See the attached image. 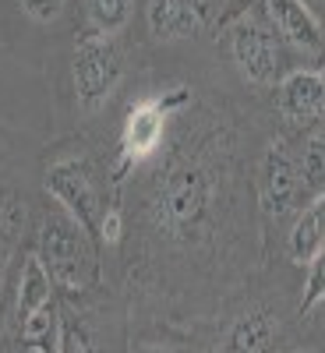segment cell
<instances>
[{
    "mask_svg": "<svg viewBox=\"0 0 325 353\" xmlns=\"http://www.w3.org/2000/svg\"><path fill=\"white\" fill-rule=\"evenodd\" d=\"M223 353H248V350H233V346H223Z\"/></svg>",
    "mask_w": 325,
    "mask_h": 353,
    "instance_id": "obj_23",
    "label": "cell"
},
{
    "mask_svg": "<svg viewBox=\"0 0 325 353\" xmlns=\"http://www.w3.org/2000/svg\"><path fill=\"white\" fill-rule=\"evenodd\" d=\"M273 336H276V321L269 311H248L233 321V329L226 332V343L223 346H233V350H248V353H269L273 346Z\"/></svg>",
    "mask_w": 325,
    "mask_h": 353,
    "instance_id": "obj_14",
    "label": "cell"
},
{
    "mask_svg": "<svg viewBox=\"0 0 325 353\" xmlns=\"http://www.w3.org/2000/svg\"><path fill=\"white\" fill-rule=\"evenodd\" d=\"M124 78V57L113 36H99V32H85L75 43L71 53V85H75V99L85 113L103 110L117 85Z\"/></svg>",
    "mask_w": 325,
    "mask_h": 353,
    "instance_id": "obj_3",
    "label": "cell"
},
{
    "mask_svg": "<svg viewBox=\"0 0 325 353\" xmlns=\"http://www.w3.org/2000/svg\"><path fill=\"white\" fill-rule=\"evenodd\" d=\"M297 163H301V188H308V194H322L325 191V121L311 128Z\"/></svg>",
    "mask_w": 325,
    "mask_h": 353,
    "instance_id": "obj_16",
    "label": "cell"
},
{
    "mask_svg": "<svg viewBox=\"0 0 325 353\" xmlns=\"http://www.w3.org/2000/svg\"><path fill=\"white\" fill-rule=\"evenodd\" d=\"M18 11L28 18V21H36V25H50L64 14L68 8V0H14Z\"/></svg>",
    "mask_w": 325,
    "mask_h": 353,
    "instance_id": "obj_19",
    "label": "cell"
},
{
    "mask_svg": "<svg viewBox=\"0 0 325 353\" xmlns=\"http://www.w3.org/2000/svg\"><path fill=\"white\" fill-rule=\"evenodd\" d=\"M297 194H301V163L293 159L286 138H273L258 163V201L265 216L273 219L290 216Z\"/></svg>",
    "mask_w": 325,
    "mask_h": 353,
    "instance_id": "obj_7",
    "label": "cell"
},
{
    "mask_svg": "<svg viewBox=\"0 0 325 353\" xmlns=\"http://www.w3.org/2000/svg\"><path fill=\"white\" fill-rule=\"evenodd\" d=\"M131 353H177V350H170V346H159V343H145V346H135Z\"/></svg>",
    "mask_w": 325,
    "mask_h": 353,
    "instance_id": "obj_22",
    "label": "cell"
},
{
    "mask_svg": "<svg viewBox=\"0 0 325 353\" xmlns=\"http://www.w3.org/2000/svg\"><path fill=\"white\" fill-rule=\"evenodd\" d=\"M276 106L293 128H315L325 121V71L301 68L283 74L276 85Z\"/></svg>",
    "mask_w": 325,
    "mask_h": 353,
    "instance_id": "obj_8",
    "label": "cell"
},
{
    "mask_svg": "<svg viewBox=\"0 0 325 353\" xmlns=\"http://www.w3.org/2000/svg\"><path fill=\"white\" fill-rule=\"evenodd\" d=\"M262 8L283 43L301 50L304 57H325V28L308 8V0H262Z\"/></svg>",
    "mask_w": 325,
    "mask_h": 353,
    "instance_id": "obj_9",
    "label": "cell"
},
{
    "mask_svg": "<svg viewBox=\"0 0 325 353\" xmlns=\"http://www.w3.org/2000/svg\"><path fill=\"white\" fill-rule=\"evenodd\" d=\"M96 237H99V244H106V248L121 244V237H124V212L117 209V205L103 209V216H99V226H96Z\"/></svg>",
    "mask_w": 325,
    "mask_h": 353,
    "instance_id": "obj_20",
    "label": "cell"
},
{
    "mask_svg": "<svg viewBox=\"0 0 325 353\" xmlns=\"http://www.w3.org/2000/svg\"><path fill=\"white\" fill-rule=\"evenodd\" d=\"M293 353H315V350H293Z\"/></svg>",
    "mask_w": 325,
    "mask_h": 353,
    "instance_id": "obj_24",
    "label": "cell"
},
{
    "mask_svg": "<svg viewBox=\"0 0 325 353\" xmlns=\"http://www.w3.org/2000/svg\"><path fill=\"white\" fill-rule=\"evenodd\" d=\"M4 272H8V241L0 233V290H4Z\"/></svg>",
    "mask_w": 325,
    "mask_h": 353,
    "instance_id": "obj_21",
    "label": "cell"
},
{
    "mask_svg": "<svg viewBox=\"0 0 325 353\" xmlns=\"http://www.w3.org/2000/svg\"><path fill=\"white\" fill-rule=\"evenodd\" d=\"M61 321L64 318H61L57 301H50L36 314L21 318L18 321V329H21L18 353H57V350H61Z\"/></svg>",
    "mask_w": 325,
    "mask_h": 353,
    "instance_id": "obj_13",
    "label": "cell"
},
{
    "mask_svg": "<svg viewBox=\"0 0 325 353\" xmlns=\"http://www.w3.org/2000/svg\"><path fill=\"white\" fill-rule=\"evenodd\" d=\"M57 353H96V343L88 336V329L71 314L61 321V350Z\"/></svg>",
    "mask_w": 325,
    "mask_h": 353,
    "instance_id": "obj_18",
    "label": "cell"
},
{
    "mask_svg": "<svg viewBox=\"0 0 325 353\" xmlns=\"http://www.w3.org/2000/svg\"><path fill=\"white\" fill-rule=\"evenodd\" d=\"M188 103V88H173V96H145L131 103L121 124V152H117V173H124L163 149L170 113Z\"/></svg>",
    "mask_w": 325,
    "mask_h": 353,
    "instance_id": "obj_4",
    "label": "cell"
},
{
    "mask_svg": "<svg viewBox=\"0 0 325 353\" xmlns=\"http://www.w3.org/2000/svg\"><path fill=\"white\" fill-rule=\"evenodd\" d=\"M36 254L43 258L53 286L64 293H81L96 272V251L88 244V230H81L64 212L46 216Z\"/></svg>",
    "mask_w": 325,
    "mask_h": 353,
    "instance_id": "obj_2",
    "label": "cell"
},
{
    "mask_svg": "<svg viewBox=\"0 0 325 353\" xmlns=\"http://www.w3.org/2000/svg\"><path fill=\"white\" fill-rule=\"evenodd\" d=\"M325 301V251L308 265V276H304V293H301V314L315 311Z\"/></svg>",
    "mask_w": 325,
    "mask_h": 353,
    "instance_id": "obj_17",
    "label": "cell"
},
{
    "mask_svg": "<svg viewBox=\"0 0 325 353\" xmlns=\"http://www.w3.org/2000/svg\"><path fill=\"white\" fill-rule=\"evenodd\" d=\"M43 188L46 194L61 205V212L71 216L81 230L96 233L99 226V216H103V194H99V184L92 170H88L85 159H75V156H64V159H53L46 166V176H43Z\"/></svg>",
    "mask_w": 325,
    "mask_h": 353,
    "instance_id": "obj_5",
    "label": "cell"
},
{
    "mask_svg": "<svg viewBox=\"0 0 325 353\" xmlns=\"http://www.w3.org/2000/svg\"><path fill=\"white\" fill-rule=\"evenodd\" d=\"M230 57L251 85H276L283 71V46L269 18L244 14L230 28Z\"/></svg>",
    "mask_w": 325,
    "mask_h": 353,
    "instance_id": "obj_6",
    "label": "cell"
},
{
    "mask_svg": "<svg viewBox=\"0 0 325 353\" xmlns=\"http://www.w3.org/2000/svg\"><path fill=\"white\" fill-rule=\"evenodd\" d=\"M53 279L46 272V265L39 254H28L21 261V276H18V297H14V314L18 321L28 318V314H36L39 307H46L53 301Z\"/></svg>",
    "mask_w": 325,
    "mask_h": 353,
    "instance_id": "obj_12",
    "label": "cell"
},
{
    "mask_svg": "<svg viewBox=\"0 0 325 353\" xmlns=\"http://www.w3.org/2000/svg\"><path fill=\"white\" fill-rule=\"evenodd\" d=\"M205 11L209 0H149L145 18L156 43H181L205 25Z\"/></svg>",
    "mask_w": 325,
    "mask_h": 353,
    "instance_id": "obj_10",
    "label": "cell"
},
{
    "mask_svg": "<svg viewBox=\"0 0 325 353\" xmlns=\"http://www.w3.org/2000/svg\"><path fill=\"white\" fill-rule=\"evenodd\" d=\"M213 198H216L213 173L201 163L181 159L159 176V184L152 191V216L159 230L173 233V237H184L209 216Z\"/></svg>",
    "mask_w": 325,
    "mask_h": 353,
    "instance_id": "obj_1",
    "label": "cell"
},
{
    "mask_svg": "<svg viewBox=\"0 0 325 353\" xmlns=\"http://www.w3.org/2000/svg\"><path fill=\"white\" fill-rule=\"evenodd\" d=\"M322 251H325V191L311 194V201L293 216V226L286 233V258L301 269H308Z\"/></svg>",
    "mask_w": 325,
    "mask_h": 353,
    "instance_id": "obj_11",
    "label": "cell"
},
{
    "mask_svg": "<svg viewBox=\"0 0 325 353\" xmlns=\"http://www.w3.org/2000/svg\"><path fill=\"white\" fill-rule=\"evenodd\" d=\"M135 18V0H85V21L99 36L124 32Z\"/></svg>",
    "mask_w": 325,
    "mask_h": 353,
    "instance_id": "obj_15",
    "label": "cell"
}]
</instances>
